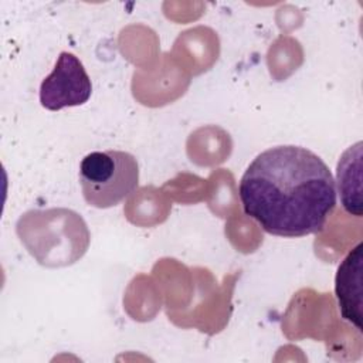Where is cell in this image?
Returning a JSON list of instances; mask_svg holds the SVG:
<instances>
[{"label":"cell","instance_id":"5b68a950","mask_svg":"<svg viewBox=\"0 0 363 363\" xmlns=\"http://www.w3.org/2000/svg\"><path fill=\"white\" fill-rule=\"evenodd\" d=\"M362 159L363 143L362 140L349 146L339 157L336 166L337 193L340 204L350 216L360 218L363 216L362 200Z\"/></svg>","mask_w":363,"mask_h":363},{"label":"cell","instance_id":"277c9868","mask_svg":"<svg viewBox=\"0 0 363 363\" xmlns=\"http://www.w3.org/2000/svg\"><path fill=\"white\" fill-rule=\"evenodd\" d=\"M363 244L357 242L340 261L335 275V296L340 316L362 332Z\"/></svg>","mask_w":363,"mask_h":363},{"label":"cell","instance_id":"3957f363","mask_svg":"<svg viewBox=\"0 0 363 363\" xmlns=\"http://www.w3.org/2000/svg\"><path fill=\"white\" fill-rule=\"evenodd\" d=\"M92 84L81 60L68 51H61L52 71L41 81L40 104L48 111L79 106L88 102Z\"/></svg>","mask_w":363,"mask_h":363},{"label":"cell","instance_id":"6da1fadb","mask_svg":"<svg viewBox=\"0 0 363 363\" xmlns=\"http://www.w3.org/2000/svg\"><path fill=\"white\" fill-rule=\"evenodd\" d=\"M244 213L277 237L320 233L336 207V184L312 150L281 145L261 152L238 184Z\"/></svg>","mask_w":363,"mask_h":363},{"label":"cell","instance_id":"7a4b0ae2","mask_svg":"<svg viewBox=\"0 0 363 363\" xmlns=\"http://www.w3.org/2000/svg\"><path fill=\"white\" fill-rule=\"evenodd\" d=\"M79 184L88 206L115 207L138 189L139 163L123 150L91 152L79 163Z\"/></svg>","mask_w":363,"mask_h":363}]
</instances>
